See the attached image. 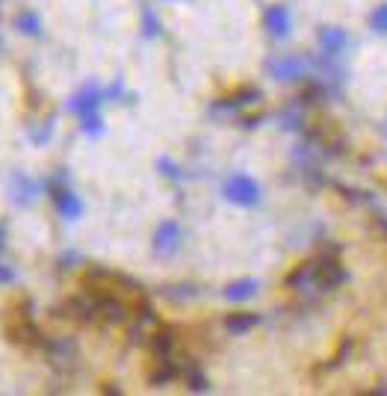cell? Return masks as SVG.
<instances>
[{"mask_svg": "<svg viewBox=\"0 0 387 396\" xmlns=\"http://www.w3.org/2000/svg\"><path fill=\"white\" fill-rule=\"evenodd\" d=\"M54 317H69V320H77V322H98V293H80L74 299H69L62 308L54 310Z\"/></svg>", "mask_w": 387, "mask_h": 396, "instance_id": "obj_1", "label": "cell"}, {"mask_svg": "<svg viewBox=\"0 0 387 396\" xmlns=\"http://www.w3.org/2000/svg\"><path fill=\"white\" fill-rule=\"evenodd\" d=\"M225 198L240 207H255L260 202V187L248 175H231L225 180Z\"/></svg>", "mask_w": 387, "mask_h": 396, "instance_id": "obj_2", "label": "cell"}, {"mask_svg": "<svg viewBox=\"0 0 387 396\" xmlns=\"http://www.w3.org/2000/svg\"><path fill=\"white\" fill-rule=\"evenodd\" d=\"M45 352L50 367H57L59 373H71L77 367V346L69 337H57V340H45Z\"/></svg>", "mask_w": 387, "mask_h": 396, "instance_id": "obj_3", "label": "cell"}, {"mask_svg": "<svg viewBox=\"0 0 387 396\" xmlns=\"http://www.w3.org/2000/svg\"><path fill=\"white\" fill-rule=\"evenodd\" d=\"M287 287L296 290L299 296H319V281H316V260H308L296 267L290 275H287Z\"/></svg>", "mask_w": 387, "mask_h": 396, "instance_id": "obj_4", "label": "cell"}, {"mask_svg": "<svg viewBox=\"0 0 387 396\" xmlns=\"http://www.w3.org/2000/svg\"><path fill=\"white\" fill-rule=\"evenodd\" d=\"M316 281H319V290H323V293L337 290L346 281V269L337 263V257H325L323 255L316 260Z\"/></svg>", "mask_w": 387, "mask_h": 396, "instance_id": "obj_5", "label": "cell"}, {"mask_svg": "<svg viewBox=\"0 0 387 396\" xmlns=\"http://www.w3.org/2000/svg\"><path fill=\"white\" fill-rule=\"evenodd\" d=\"M6 334H9V340H15V343H27V346H45V337H42V332L36 328V322L30 320V313H18V317H15V320L9 322Z\"/></svg>", "mask_w": 387, "mask_h": 396, "instance_id": "obj_6", "label": "cell"}, {"mask_svg": "<svg viewBox=\"0 0 387 396\" xmlns=\"http://www.w3.org/2000/svg\"><path fill=\"white\" fill-rule=\"evenodd\" d=\"M50 198H54V204H57L62 219L74 222V219L83 216V202H80V198L69 187H54V190H50Z\"/></svg>", "mask_w": 387, "mask_h": 396, "instance_id": "obj_7", "label": "cell"}, {"mask_svg": "<svg viewBox=\"0 0 387 396\" xmlns=\"http://www.w3.org/2000/svg\"><path fill=\"white\" fill-rule=\"evenodd\" d=\"M178 245H180V225L178 222H163L157 228V234H154V252L160 257H169L178 252Z\"/></svg>", "mask_w": 387, "mask_h": 396, "instance_id": "obj_8", "label": "cell"}, {"mask_svg": "<svg viewBox=\"0 0 387 396\" xmlns=\"http://www.w3.org/2000/svg\"><path fill=\"white\" fill-rule=\"evenodd\" d=\"M98 317L110 325H122L127 320V308L122 299H115L110 293H98Z\"/></svg>", "mask_w": 387, "mask_h": 396, "instance_id": "obj_9", "label": "cell"}, {"mask_svg": "<svg viewBox=\"0 0 387 396\" xmlns=\"http://www.w3.org/2000/svg\"><path fill=\"white\" fill-rule=\"evenodd\" d=\"M305 59L301 57H281V59H272L269 62V71H272L275 80H299L305 77Z\"/></svg>", "mask_w": 387, "mask_h": 396, "instance_id": "obj_10", "label": "cell"}, {"mask_svg": "<svg viewBox=\"0 0 387 396\" xmlns=\"http://www.w3.org/2000/svg\"><path fill=\"white\" fill-rule=\"evenodd\" d=\"M263 24L269 30V36L287 39L290 36V12H287V6H269L266 15H263Z\"/></svg>", "mask_w": 387, "mask_h": 396, "instance_id": "obj_11", "label": "cell"}, {"mask_svg": "<svg viewBox=\"0 0 387 396\" xmlns=\"http://www.w3.org/2000/svg\"><path fill=\"white\" fill-rule=\"evenodd\" d=\"M100 98H104V95H100V89H98V86H86L83 92H77V95L71 98L69 110H71V112H77L80 119H83V115H89V112H98Z\"/></svg>", "mask_w": 387, "mask_h": 396, "instance_id": "obj_12", "label": "cell"}, {"mask_svg": "<svg viewBox=\"0 0 387 396\" xmlns=\"http://www.w3.org/2000/svg\"><path fill=\"white\" fill-rule=\"evenodd\" d=\"M319 45H323L325 57H340L346 51L349 39H346V33L340 27H323L319 30Z\"/></svg>", "mask_w": 387, "mask_h": 396, "instance_id": "obj_13", "label": "cell"}, {"mask_svg": "<svg viewBox=\"0 0 387 396\" xmlns=\"http://www.w3.org/2000/svg\"><path fill=\"white\" fill-rule=\"evenodd\" d=\"M39 190H42V187L36 184V180H30L27 175H15V177H12V198H15V202H18L21 207H27L33 198L39 195Z\"/></svg>", "mask_w": 387, "mask_h": 396, "instance_id": "obj_14", "label": "cell"}, {"mask_svg": "<svg viewBox=\"0 0 387 396\" xmlns=\"http://www.w3.org/2000/svg\"><path fill=\"white\" fill-rule=\"evenodd\" d=\"M175 343H178V337L169 332V328H160V332L151 334V352H154L157 361L172 358L175 355Z\"/></svg>", "mask_w": 387, "mask_h": 396, "instance_id": "obj_15", "label": "cell"}, {"mask_svg": "<svg viewBox=\"0 0 387 396\" xmlns=\"http://www.w3.org/2000/svg\"><path fill=\"white\" fill-rule=\"evenodd\" d=\"M258 281L255 278H243V281H233V284H228L225 287V299L228 302H246V299H251V296L258 293Z\"/></svg>", "mask_w": 387, "mask_h": 396, "instance_id": "obj_16", "label": "cell"}, {"mask_svg": "<svg viewBox=\"0 0 387 396\" xmlns=\"http://www.w3.org/2000/svg\"><path fill=\"white\" fill-rule=\"evenodd\" d=\"M260 322L258 313H231V317L225 320V328L231 334H246L248 328H255Z\"/></svg>", "mask_w": 387, "mask_h": 396, "instance_id": "obj_17", "label": "cell"}, {"mask_svg": "<svg viewBox=\"0 0 387 396\" xmlns=\"http://www.w3.org/2000/svg\"><path fill=\"white\" fill-rule=\"evenodd\" d=\"M175 375H178V364H175L172 358H163V361H157V367L151 370V385H157V388L160 385H169Z\"/></svg>", "mask_w": 387, "mask_h": 396, "instance_id": "obj_18", "label": "cell"}, {"mask_svg": "<svg viewBox=\"0 0 387 396\" xmlns=\"http://www.w3.org/2000/svg\"><path fill=\"white\" fill-rule=\"evenodd\" d=\"M15 24H18V30L24 33V36H39V33H42V21H39L36 12H21Z\"/></svg>", "mask_w": 387, "mask_h": 396, "instance_id": "obj_19", "label": "cell"}, {"mask_svg": "<svg viewBox=\"0 0 387 396\" xmlns=\"http://www.w3.org/2000/svg\"><path fill=\"white\" fill-rule=\"evenodd\" d=\"M258 98H260L258 89H243V92L233 95V98H228L225 104H219V110H237V107H246V104H251V101H258Z\"/></svg>", "mask_w": 387, "mask_h": 396, "instance_id": "obj_20", "label": "cell"}, {"mask_svg": "<svg viewBox=\"0 0 387 396\" xmlns=\"http://www.w3.org/2000/svg\"><path fill=\"white\" fill-rule=\"evenodd\" d=\"M80 127H83V134L100 136L104 134V119H100V112H89V115H83L80 119Z\"/></svg>", "mask_w": 387, "mask_h": 396, "instance_id": "obj_21", "label": "cell"}, {"mask_svg": "<svg viewBox=\"0 0 387 396\" xmlns=\"http://www.w3.org/2000/svg\"><path fill=\"white\" fill-rule=\"evenodd\" d=\"M142 30H145L148 39H154V36H160V33H163L160 18L154 15V9H142Z\"/></svg>", "mask_w": 387, "mask_h": 396, "instance_id": "obj_22", "label": "cell"}, {"mask_svg": "<svg viewBox=\"0 0 387 396\" xmlns=\"http://www.w3.org/2000/svg\"><path fill=\"white\" fill-rule=\"evenodd\" d=\"M369 27H373L376 33H381V36L387 33V4H381L373 15H369Z\"/></svg>", "mask_w": 387, "mask_h": 396, "instance_id": "obj_23", "label": "cell"}, {"mask_svg": "<svg viewBox=\"0 0 387 396\" xmlns=\"http://www.w3.org/2000/svg\"><path fill=\"white\" fill-rule=\"evenodd\" d=\"M187 382H190V390H195V393H198V390H207V388H210V385H207V378L201 375V373H198L195 367H190V370H187Z\"/></svg>", "mask_w": 387, "mask_h": 396, "instance_id": "obj_24", "label": "cell"}, {"mask_svg": "<svg viewBox=\"0 0 387 396\" xmlns=\"http://www.w3.org/2000/svg\"><path fill=\"white\" fill-rule=\"evenodd\" d=\"M160 169H163L166 175H169V177H180V169L175 166V163H172V160H166V157L160 160Z\"/></svg>", "mask_w": 387, "mask_h": 396, "instance_id": "obj_25", "label": "cell"}, {"mask_svg": "<svg viewBox=\"0 0 387 396\" xmlns=\"http://www.w3.org/2000/svg\"><path fill=\"white\" fill-rule=\"evenodd\" d=\"M12 281H15L12 267H4V263H0V284H12Z\"/></svg>", "mask_w": 387, "mask_h": 396, "instance_id": "obj_26", "label": "cell"}, {"mask_svg": "<svg viewBox=\"0 0 387 396\" xmlns=\"http://www.w3.org/2000/svg\"><path fill=\"white\" fill-rule=\"evenodd\" d=\"M50 136V122L42 127V130H33V142H45Z\"/></svg>", "mask_w": 387, "mask_h": 396, "instance_id": "obj_27", "label": "cell"}, {"mask_svg": "<svg viewBox=\"0 0 387 396\" xmlns=\"http://www.w3.org/2000/svg\"><path fill=\"white\" fill-rule=\"evenodd\" d=\"M4 243H6V234H4V228H0V252H4Z\"/></svg>", "mask_w": 387, "mask_h": 396, "instance_id": "obj_28", "label": "cell"}, {"mask_svg": "<svg viewBox=\"0 0 387 396\" xmlns=\"http://www.w3.org/2000/svg\"><path fill=\"white\" fill-rule=\"evenodd\" d=\"M384 130H387V124H384Z\"/></svg>", "mask_w": 387, "mask_h": 396, "instance_id": "obj_29", "label": "cell"}]
</instances>
